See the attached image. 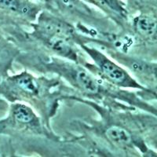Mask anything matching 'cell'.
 Returning a JSON list of instances; mask_svg holds the SVG:
<instances>
[{
  "mask_svg": "<svg viewBox=\"0 0 157 157\" xmlns=\"http://www.w3.org/2000/svg\"><path fill=\"white\" fill-rule=\"evenodd\" d=\"M76 80L78 85L88 93L95 94L98 90V84L89 74L85 71H79L77 74Z\"/></svg>",
  "mask_w": 157,
  "mask_h": 157,
  "instance_id": "cell-2",
  "label": "cell"
},
{
  "mask_svg": "<svg viewBox=\"0 0 157 157\" xmlns=\"http://www.w3.org/2000/svg\"><path fill=\"white\" fill-rule=\"evenodd\" d=\"M106 135L110 141L117 145H127L131 141L130 133L120 127H112L108 129Z\"/></svg>",
  "mask_w": 157,
  "mask_h": 157,
  "instance_id": "cell-1",
  "label": "cell"
},
{
  "mask_svg": "<svg viewBox=\"0 0 157 157\" xmlns=\"http://www.w3.org/2000/svg\"><path fill=\"white\" fill-rule=\"evenodd\" d=\"M14 117L16 120L21 123H29L32 120V115L30 110L24 106H20L15 110Z\"/></svg>",
  "mask_w": 157,
  "mask_h": 157,
  "instance_id": "cell-6",
  "label": "cell"
},
{
  "mask_svg": "<svg viewBox=\"0 0 157 157\" xmlns=\"http://www.w3.org/2000/svg\"><path fill=\"white\" fill-rule=\"evenodd\" d=\"M18 86L29 93H35L36 91V85L34 80L29 76H23L18 79Z\"/></svg>",
  "mask_w": 157,
  "mask_h": 157,
  "instance_id": "cell-5",
  "label": "cell"
},
{
  "mask_svg": "<svg viewBox=\"0 0 157 157\" xmlns=\"http://www.w3.org/2000/svg\"><path fill=\"white\" fill-rule=\"evenodd\" d=\"M137 29L141 34L145 36H152L155 33L156 23L152 18L141 17L137 22Z\"/></svg>",
  "mask_w": 157,
  "mask_h": 157,
  "instance_id": "cell-3",
  "label": "cell"
},
{
  "mask_svg": "<svg viewBox=\"0 0 157 157\" xmlns=\"http://www.w3.org/2000/svg\"><path fill=\"white\" fill-rule=\"evenodd\" d=\"M102 70L104 73L110 79L116 82H121L125 78L124 71L120 68H118L113 63L107 61L102 64Z\"/></svg>",
  "mask_w": 157,
  "mask_h": 157,
  "instance_id": "cell-4",
  "label": "cell"
}]
</instances>
